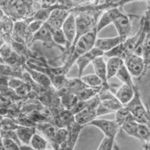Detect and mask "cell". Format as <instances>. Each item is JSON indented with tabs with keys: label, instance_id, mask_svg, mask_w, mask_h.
I'll return each instance as SVG.
<instances>
[{
	"label": "cell",
	"instance_id": "cell-1",
	"mask_svg": "<svg viewBox=\"0 0 150 150\" xmlns=\"http://www.w3.org/2000/svg\"><path fill=\"white\" fill-rule=\"evenodd\" d=\"M97 35L98 33L95 29L84 35L81 36L75 42L69 52V56L65 65L62 66L65 74L68 73V71L70 70L78 57L95 47V43L97 38Z\"/></svg>",
	"mask_w": 150,
	"mask_h": 150
},
{
	"label": "cell",
	"instance_id": "cell-2",
	"mask_svg": "<svg viewBox=\"0 0 150 150\" xmlns=\"http://www.w3.org/2000/svg\"><path fill=\"white\" fill-rule=\"evenodd\" d=\"M124 107L128 108V110L131 112L134 120L136 122L149 125V111L142 101L140 91L137 86H135L134 95L133 98L130 102Z\"/></svg>",
	"mask_w": 150,
	"mask_h": 150
},
{
	"label": "cell",
	"instance_id": "cell-3",
	"mask_svg": "<svg viewBox=\"0 0 150 150\" xmlns=\"http://www.w3.org/2000/svg\"><path fill=\"white\" fill-rule=\"evenodd\" d=\"M97 17L98 16L95 13L92 14L91 11H81L77 14V16H75L76 38L72 46L81 36L96 29V23L98 22Z\"/></svg>",
	"mask_w": 150,
	"mask_h": 150
},
{
	"label": "cell",
	"instance_id": "cell-4",
	"mask_svg": "<svg viewBox=\"0 0 150 150\" xmlns=\"http://www.w3.org/2000/svg\"><path fill=\"white\" fill-rule=\"evenodd\" d=\"M124 65L132 77L140 80L147 74L145 63L140 56L134 53H128L123 59Z\"/></svg>",
	"mask_w": 150,
	"mask_h": 150
},
{
	"label": "cell",
	"instance_id": "cell-5",
	"mask_svg": "<svg viewBox=\"0 0 150 150\" xmlns=\"http://www.w3.org/2000/svg\"><path fill=\"white\" fill-rule=\"evenodd\" d=\"M99 102L100 101L98 96L91 99L89 101V105L87 106L85 109L74 115L75 122L84 127L87 126L91 122L96 120L97 118L96 110H97Z\"/></svg>",
	"mask_w": 150,
	"mask_h": 150
},
{
	"label": "cell",
	"instance_id": "cell-6",
	"mask_svg": "<svg viewBox=\"0 0 150 150\" xmlns=\"http://www.w3.org/2000/svg\"><path fill=\"white\" fill-rule=\"evenodd\" d=\"M123 14L124 13L119 8L118 6L107 9L105 11L103 12L98 19V22L96 23V30L98 34L104 28L113 23L118 18L122 17Z\"/></svg>",
	"mask_w": 150,
	"mask_h": 150
},
{
	"label": "cell",
	"instance_id": "cell-7",
	"mask_svg": "<svg viewBox=\"0 0 150 150\" xmlns=\"http://www.w3.org/2000/svg\"><path fill=\"white\" fill-rule=\"evenodd\" d=\"M88 125H92L98 128L104 134L105 137L115 139L120 131V127L115 120H98L96 119L91 122Z\"/></svg>",
	"mask_w": 150,
	"mask_h": 150
},
{
	"label": "cell",
	"instance_id": "cell-8",
	"mask_svg": "<svg viewBox=\"0 0 150 150\" xmlns=\"http://www.w3.org/2000/svg\"><path fill=\"white\" fill-rule=\"evenodd\" d=\"M61 29L65 35L67 41L65 51L69 53L76 38V20H75V15L72 12H70V14H68Z\"/></svg>",
	"mask_w": 150,
	"mask_h": 150
},
{
	"label": "cell",
	"instance_id": "cell-9",
	"mask_svg": "<svg viewBox=\"0 0 150 150\" xmlns=\"http://www.w3.org/2000/svg\"><path fill=\"white\" fill-rule=\"evenodd\" d=\"M70 12L67 9L62 8H56L51 11L47 21L45 23L51 30L59 29L62 28Z\"/></svg>",
	"mask_w": 150,
	"mask_h": 150
},
{
	"label": "cell",
	"instance_id": "cell-10",
	"mask_svg": "<svg viewBox=\"0 0 150 150\" xmlns=\"http://www.w3.org/2000/svg\"><path fill=\"white\" fill-rule=\"evenodd\" d=\"M100 56H104V53L99 50L96 47H93L92 50L87 53H84L82 56L77 58L75 63L77 65V69H78V77H82L83 75V72L86 68L89 66V64H92L96 57Z\"/></svg>",
	"mask_w": 150,
	"mask_h": 150
},
{
	"label": "cell",
	"instance_id": "cell-11",
	"mask_svg": "<svg viewBox=\"0 0 150 150\" xmlns=\"http://www.w3.org/2000/svg\"><path fill=\"white\" fill-rule=\"evenodd\" d=\"M35 41H41L43 43V45L47 47L51 48L55 47L59 48L53 41V37H52L51 29H50L45 23L43 24L42 26L33 35V39L31 41V45L35 42Z\"/></svg>",
	"mask_w": 150,
	"mask_h": 150
},
{
	"label": "cell",
	"instance_id": "cell-12",
	"mask_svg": "<svg viewBox=\"0 0 150 150\" xmlns=\"http://www.w3.org/2000/svg\"><path fill=\"white\" fill-rule=\"evenodd\" d=\"M124 41L125 39L118 35L110 38H97L95 43V47L105 53L117 47Z\"/></svg>",
	"mask_w": 150,
	"mask_h": 150
},
{
	"label": "cell",
	"instance_id": "cell-13",
	"mask_svg": "<svg viewBox=\"0 0 150 150\" xmlns=\"http://www.w3.org/2000/svg\"><path fill=\"white\" fill-rule=\"evenodd\" d=\"M66 128L68 131V137H67V140H65V142H66L68 149L74 150V149L76 146L79 136H80L82 129L83 128V126L77 124V122H75V121H74L70 125H68Z\"/></svg>",
	"mask_w": 150,
	"mask_h": 150
},
{
	"label": "cell",
	"instance_id": "cell-14",
	"mask_svg": "<svg viewBox=\"0 0 150 150\" xmlns=\"http://www.w3.org/2000/svg\"><path fill=\"white\" fill-rule=\"evenodd\" d=\"M115 28L117 31L118 36L122 38L123 39H126L128 38L130 33L131 31V18L129 16L124 14L120 18H118L114 23H113Z\"/></svg>",
	"mask_w": 150,
	"mask_h": 150
},
{
	"label": "cell",
	"instance_id": "cell-15",
	"mask_svg": "<svg viewBox=\"0 0 150 150\" xmlns=\"http://www.w3.org/2000/svg\"><path fill=\"white\" fill-rule=\"evenodd\" d=\"M135 86H130L122 84L119 89L116 90L114 94L115 98L118 100L122 106H125L130 102L134 95Z\"/></svg>",
	"mask_w": 150,
	"mask_h": 150
},
{
	"label": "cell",
	"instance_id": "cell-16",
	"mask_svg": "<svg viewBox=\"0 0 150 150\" xmlns=\"http://www.w3.org/2000/svg\"><path fill=\"white\" fill-rule=\"evenodd\" d=\"M92 65L93 67L95 74L101 79L104 86H108V81L107 80V66L104 56L96 57L92 61Z\"/></svg>",
	"mask_w": 150,
	"mask_h": 150
},
{
	"label": "cell",
	"instance_id": "cell-17",
	"mask_svg": "<svg viewBox=\"0 0 150 150\" xmlns=\"http://www.w3.org/2000/svg\"><path fill=\"white\" fill-rule=\"evenodd\" d=\"M24 69L29 74L35 83H37L38 85L43 87V88H48V87L50 86V85H51L50 79L45 73L29 68L27 66H24Z\"/></svg>",
	"mask_w": 150,
	"mask_h": 150
},
{
	"label": "cell",
	"instance_id": "cell-18",
	"mask_svg": "<svg viewBox=\"0 0 150 150\" xmlns=\"http://www.w3.org/2000/svg\"><path fill=\"white\" fill-rule=\"evenodd\" d=\"M124 65L122 59L119 57H110L106 62L107 66V80L108 81L115 77L120 68Z\"/></svg>",
	"mask_w": 150,
	"mask_h": 150
},
{
	"label": "cell",
	"instance_id": "cell-19",
	"mask_svg": "<svg viewBox=\"0 0 150 150\" xmlns=\"http://www.w3.org/2000/svg\"><path fill=\"white\" fill-rule=\"evenodd\" d=\"M17 136L21 144L29 145L30 140L33 135L36 133V128L35 126H21L16 130Z\"/></svg>",
	"mask_w": 150,
	"mask_h": 150
},
{
	"label": "cell",
	"instance_id": "cell-20",
	"mask_svg": "<svg viewBox=\"0 0 150 150\" xmlns=\"http://www.w3.org/2000/svg\"><path fill=\"white\" fill-rule=\"evenodd\" d=\"M87 86L84 84L80 77H77V78H68L67 77L63 87L60 89H64L66 92L77 95L80 91H82Z\"/></svg>",
	"mask_w": 150,
	"mask_h": 150
},
{
	"label": "cell",
	"instance_id": "cell-21",
	"mask_svg": "<svg viewBox=\"0 0 150 150\" xmlns=\"http://www.w3.org/2000/svg\"><path fill=\"white\" fill-rule=\"evenodd\" d=\"M60 94V98H61V102L62 105L68 110H71L74 108V106L77 104L78 101L77 96L74 94L70 93L64 89H59V90Z\"/></svg>",
	"mask_w": 150,
	"mask_h": 150
},
{
	"label": "cell",
	"instance_id": "cell-22",
	"mask_svg": "<svg viewBox=\"0 0 150 150\" xmlns=\"http://www.w3.org/2000/svg\"><path fill=\"white\" fill-rule=\"evenodd\" d=\"M102 86L96 87V88H92V87H86L82 91H80L79 93H77V96L78 101H89L90 99L96 97L98 96V94L102 89Z\"/></svg>",
	"mask_w": 150,
	"mask_h": 150
},
{
	"label": "cell",
	"instance_id": "cell-23",
	"mask_svg": "<svg viewBox=\"0 0 150 150\" xmlns=\"http://www.w3.org/2000/svg\"><path fill=\"white\" fill-rule=\"evenodd\" d=\"M115 113V122L117 123L120 127H121L124 123L127 122L131 120H134L133 116L131 115V112L128 110V108L125 107H122L120 109L114 112Z\"/></svg>",
	"mask_w": 150,
	"mask_h": 150
},
{
	"label": "cell",
	"instance_id": "cell-24",
	"mask_svg": "<svg viewBox=\"0 0 150 150\" xmlns=\"http://www.w3.org/2000/svg\"><path fill=\"white\" fill-rule=\"evenodd\" d=\"M67 137H68V131L66 128H60L56 130L53 140L50 143L53 146V149H57L62 143L67 140Z\"/></svg>",
	"mask_w": 150,
	"mask_h": 150
},
{
	"label": "cell",
	"instance_id": "cell-25",
	"mask_svg": "<svg viewBox=\"0 0 150 150\" xmlns=\"http://www.w3.org/2000/svg\"><path fill=\"white\" fill-rule=\"evenodd\" d=\"M29 146L35 150H45L47 149L48 141L45 137L35 133L31 139Z\"/></svg>",
	"mask_w": 150,
	"mask_h": 150
},
{
	"label": "cell",
	"instance_id": "cell-26",
	"mask_svg": "<svg viewBox=\"0 0 150 150\" xmlns=\"http://www.w3.org/2000/svg\"><path fill=\"white\" fill-rule=\"evenodd\" d=\"M51 32L52 37H53V40L55 44L61 49L62 51L65 52V48L67 47V41L62 29L51 30Z\"/></svg>",
	"mask_w": 150,
	"mask_h": 150
},
{
	"label": "cell",
	"instance_id": "cell-27",
	"mask_svg": "<svg viewBox=\"0 0 150 150\" xmlns=\"http://www.w3.org/2000/svg\"><path fill=\"white\" fill-rule=\"evenodd\" d=\"M80 79L82 80L87 87H92V88H96V87H101L104 86L101 80L95 74H90L83 75L80 77Z\"/></svg>",
	"mask_w": 150,
	"mask_h": 150
},
{
	"label": "cell",
	"instance_id": "cell-28",
	"mask_svg": "<svg viewBox=\"0 0 150 150\" xmlns=\"http://www.w3.org/2000/svg\"><path fill=\"white\" fill-rule=\"evenodd\" d=\"M115 77H117L119 80L122 83V84H125V85L130 86H134V83L133 82V79L131 75L127 70V68H125V65H123L121 68H120L117 74H116Z\"/></svg>",
	"mask_w": 150,
	"mask_h": 150
},
{
	"label": "cell",
	"instance_id": "cell-29",
	"mask_svg": "<svg viewBox=\"0 0 150 150\" xmlns=\"http://www.w3.org/2000/svg\"><path fill=\"white\" fill-rule=\"evenodd\" d=\"M35 128L40 130L44 134V135L45 136V138L47 140L48 143H50L52 141L53 137H54L55 134H56V130H57L56 129V128L53 125L49 124L38 125Z\"/></svg>",
	"mask_w": 150,
	"mask_h": 150
},
{
	"label": "cell",
	"instance_id": "cell-30",
	"mask_svg": "<svg viewBox=\"0 0 150 150\" xmlns=\"http://www.w3.org/2000/svg\"><path fill=\"white\" fill-rule=\"evenodd\" d=\"M149 137L150 131L148 125L139 124L138 123L136 139L141 140L143 143H146V142H149Z\"/></svg>",
	"mask_w": 150,
	"mask_h": 150
},
{
	"label": "cell",
	"instance_id": "cell-31",
	"mask_svg": "<svg viewBox=\"0 0 150 150\" xmlns=\"http://www.w3.org/2000/svg\"><path fill=\"white\" fill-rule=\"evenodd\" d=\"M149 33L146 35L145 40L143 41V48H142L141 57L143 58L144 63H145L146 69L148 71L149 65L150 60V47H149Z\"/></svg>",
	"mask_w": 150,
	"mask_h": 150
},
{
	"label": "cell",
	"instance_id": "cell-32",
	"mask_svg": "<svg viewBox=\"0 0 150 150\" xmlns=\"http://www.w3.org/2000/svg\"><path fill=\"white\" fill-rule=\"evenodd\" d=\"M137 126H138V123L136 122L134 120H131V121L124 123L120 127V130H122L128 136L136 138Z\"/></svg>",
	"mask_w": 150,
	"mask_h": 150
},
{
	"label": "cell",
	"instance_id": "cell-33",
	"mask_svg": "<svg viewBox=\"0 0 150 150\" xmlns=\"http://www.w3.org/2000/svg\"><path fill=\"white\" fill-rule=\"evenodd\" d=\"M14 51L11 45L8 43H4L2 46L0 47V57L3 60L4 63L6 59L9 58V56L12 54Z\"/></svg>",
	"mask_w": 150,
	"mask_h": 150
},
{
	"label": "cell",
	"instance_id": "cell-34",
	"mask_svg": "<svg viewBox=\"0 0 150 150\" xmlns=\"http://www.w3.org/2000/svg\"><path fill=\"white\" fill-rule=\"evenodd\" d=\"M115 145V139L104 137L98 147L97 150H112Z\"/></svg>",
	"mask_w": 150,
	"mask_h": 150
},
{
	"label": "cell",
	"instance_id": "cell-35",
	"mask_svg": "<svg viewBox=\"0 0 150 150\" xmlns=\"http://www.w3.org/2000/svg\"><path fill=\"white\" fill-rule=\"evenodd\" d=\"M31 89H32V86H30V84L27 83L26 82H23L21 84L18 88L14 90L16 95L17 96H20V97H23V96H26L30 92Z\"/></svg>",
	"mask_w": 150,
	"mask_h": 150
},
{
	"label": "cell",
	"instance_id": "cell-36",
	"mask_svg": "<svg viewBox=\"0 0 150 150\" xmlns=\"http://www.w3.org/2000/svg\"><path fill=\"white\" fill-rule=\"evenodd\" d=\"M2 143L7 150H21V145L17 142L8 138H2Z\"/></svg>",
	"mask_w": 150,
	"mask_h": 150
},
{
	"label": "cell",
	"instance_id": "cell-37",
	"mask_svg": "<svg viewBox=\"0 0 150 150\" xmlns=\"http://www.w3.org/2000/svg\"><path fill=\"white\" fill-rule=\"evenodd\" d=\"M24 81L22 79L15 78V77H8V86L10 89L15 90Z\"/></svg>",
	"mask_w": 150,
	"mask_h": 150
},
{
	"label": "cell",
	"instance_id": "cell-38",
	"mask_svg": "<svg viewBox=\"0 0 150 150\" xmlns=\"http://www.w3.org/2000/svg\"><path fill=\"white\" fill-rule=\"evenodd\" d=\"M21 150H35L33 147H31L29 145H21Z\"/></svg>",
	"mask_w": 150,
	"mask_h": 150
},
{
	"label": "cell",
	"instance_id": "cell-39",
	"mask_svg": "<svg viewBox=\"0 0 150 150\" xmlns=\"http://www.w3.org/2000/svg\"><path fill=\"white\" fill-rule=\"evenodd\" d=\"M0 150H7L5 148V146H3V143H2V137H0Z\"/></svg>",
	"mask_w": 150,
	"mask_h": 150
}]
</instances>
